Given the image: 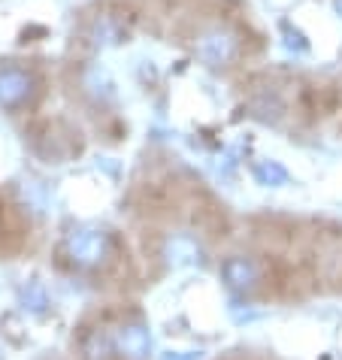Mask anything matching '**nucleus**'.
I'll list each match as a JSON object with an SVG mask.
<instances>
[{"instance_id":"obj_1","label":"nucleus","mask_w":342,"mask_h":360,"mask_svg":"<svg viewBox=\"0 0 342 360\" xmlns=\"http://www.w3.org/2000/svg\"><path fill=\"white\" fill-rule=\"evenodd\" d=\"M200 55L206 58L209 64H221L234 55V37L227 31H209L203 39H200Z\"/></svg>"},{"instance_id":"obj_2","label":"nucleus","mask_w":342,"mask_h":360,"mask_svg":"<svg viewBox=\"0 0 342 360\" xmlns=\"http://www.w3.org/2000/svg\"><path fill=\"white\" fill-rule=\"evenodd\" d=\"M336 13L342 15V0H336Z\"/></svg>"}]
</instances>
